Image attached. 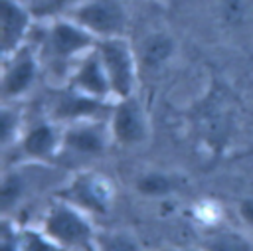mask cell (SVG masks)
<instances>
[{"instance_id":"9a60e30c","label":"cell","mask_w":253,"mask_h":251,"mask_svg":"<svg viewBox=\"0 0 253 251\" xmlns=\"http://www.w3.org/2000/svg\"><path fill=\"white\" fill-rule=\"evenodd\" d=\"M219 8L221 18L231 26H237L247 18V0H221Z\"/></svg>"},{"instance_id":"44dd1931","label":"cell","mask_w":253,"mask_h":251,"mask_svg":"<svg viewBox=\"0 0 253 251\" xmlns=\"http://www.w3.org/2000/svg\"><path fill=\"white\" fill-rule=\"evenodd\" d=\"M30 251H53L47 243H43L40 237H32V241H30Z\"/></svg>"},{"instance_id":"277c9868","label":"cell","mask_w":253,"mask_h":251,"mask_svg":"<svg viewBox=\"0 0 253 251\" xmlns=\"http://www.w3.org/2000/svg\"><path fill=\"white\" fill-rule=\"evenodd\" d=\"M34 12L22 0H2L0 4V45L2 55H8L28 43L36 24Z\"/></svg>"},{"instance_id":"30bf717a","label":"cell","mask_w":253,"mask_h":251,"mask_svg":"<svg viewBox=\"0 0 253 251\" xmlns=\"http://www.w3.org/2000/svg\"><path fill=\"white\" fill-rule=\"evenodd\" d=\"M101 109H103V101L87 97V95L71 89L69 93H65L57 99L55 115L59 119H81V117L95 115Z\"/></svg>"},{"instance_id":"6da1fadb","label":"cell","mask_w":253,"mask_h":251,"mask_svg":"<svg viewBox=\"0 0 253 251\" xmlns=\"http://www.w3.org/2000/svg\"><path fill=\"white\" fill-rule=\"evenodd\" d=\"M97 45V40L83 30L69 16H57L45 20L43 32L40 36V49L55 67H73Z\"/></svg>"},{"instance_id":"4fadbf2b","label":"cell","mask_w":253,"mask_h":251,"mask_svg":"<svg viewBox=\"0 0 253 251\" xmlns=\"http://www.w3.org/2000/svg\"><path fill=\"white\" fill-rule=\"evenodd\" d=\"M75 190H77V200L79 202H83L85 206H89L93 209H101V211L105 209L109 192L99 180H91V178L81 180V182H77Z\"/></svg>"},{"instance_id":"7402d4cb","label":"cell","mask_w":253,"mask_h":251,"mask_svg":"<svg viewBox=\"0 0 253 251\" xmlns=\"http://www.w3.org/2000/svg\"><path fill=\"white\" fill-rule=\"evenodd\" d=\"M241 213L249 223H253V200H247L241 204Z\"/></svg>"},{"instance_id":"3957f363","label":"cell","mask_w":253,"mask_h":251,"mask_svg":"<svg viewBox=\"0 0 253 251\" xmlns=\"http://www.w3.org/2000/svg\"><path fill=\"white\" fill-rule=\"evenodd\" d=\"M97 51L107 69L113 95L119 99L130 97L136 81V53L126 36L99 40Z\"/></svg>"},{"instance_id":"52a82bcc","label":"cell","mask_w":253,"mask_h":251,"mask_svg":"<svg viewBox=\"0 0 253 251\" xmlns=\"http://www.w3.org/2000/svg\"><path fill=\"white\" fill-rule=\"evenodd\" d=\"M113 132L123 144H136L146 134L144 111L136 99L125 97L113 111Z\"/></svg>"},{"instance_id":"ffe728a7","label":"cell","mask_w":253,"mask_h":251,"mask_svg":"<svg viewBox=\"0 0 253 251\" xmlns=\"http://www.w3.org/2000/svg\"><path fill=\"white\" fill-rule=\"evenodd\" d=\"M213 251H245L239 237H219L213 243Z\"/></svg>"},{"instance_id":"5b68a950","label":"cell","mask_w":253,"mask_h":251,"mask_svg":"<svg viewBox=\"0 0 253 251\" xmlns=\"http://www.w3.org/2000/svg\"><path fill=\"white\" fill-rule=\"evenodd\" d=\"M71 89H75L87 97L99 99V101H105L109 95H113L111 81H109L107 69L103 65V59L97 51V45L73 67Z\"/></svg>"},{"instance_id":"9c48e42d","label":"cell","mask_w":253,"mask_h":251,"mask_svg":"<svg viewBox=\"0 0 253 251\" xmlns=\"http://www.w3.org/2000/svg\"><path fill=\"white\" fill-rule=\"evenodd\" d=\"M47 231L67 243H75V241H83L89 235V227L87 223L73 213L71 209L65 208H55L49 217H47Z\"/></svg>"},{"instance_id":"ac0fdd59","label":"cell","mask_w":253,"mask_h":251,"mask_svg":"<svg viewBox=\"0 0 253 251\" xmlns=\"http://www.w3.org/2000/svg\"><path fill=\"white\" fill-rule=\"evenodd\" d=\"M16 123H18L16 113L4 109V111H2V119H0V138H2V142H6V140L10 138L12 130L16 128Z\"/></svg>"},{"instance_id":"8fae6325","label":"cell","mask_w":253,"mask_h":251,"mask_svg":"<svg viewBox=\"0 0 253 251\" xmlns=\"http://www.w3.org/2000/svg\"><path fill=\"white\" fill-rule=\"evenodd\" d=\"M65 144L81 154H99L105 146L99 125H79L65 132Z\"/></svg>"},{"instance_id":"7c38bea8","label":"cell","mask_w":253,"mask_h":251,"mask_svg":"<svg viewBox=\"0 0 253 251\" xmlns=\"http://www.w3.org/2000/svg\"><path fill=\"white\" fill-rule=\"evenodd\" d=\"M55 142H57V136H55V130L51 125H38L34 126L26 138H24V148L28 154L32 156H47L53 148H55Z\"/></svg>"},{"instance_id":"e0dca14e","label":"cell","mask_w":253,"mask_h":251,"mask_svg":"<svg viewBox=\"0 0 253 251\" xmlns=\"http://www.w3.org/2000/svg\"><path fill=\"white\" fill-rule=\"evenodd\" d=\"M20 190H22V182L18 176H10L4 186H2V192H0V200H2V206L8 208L12 202H16V198L20 196Z\"/></svg>"},{"instance_id":"8992f818","label":"cell","mask_w":253,"mask_h":251,"mask_svg":"<svg viewBox=\"0 0 253 251\" xmlns=\"http://www.w3.org/2000/svg\"><path fill=\"white\" fill-rule=\"evenodd\" d=\"M4 79L2 89L6 97H20L26 93L38 75V55L30 45H22L20 49L4 55Z\"/></svg>"},{"instance_id":"7a4b0ae2","label":"cell","mask_w":253,"mask_h":251,"mask_svg":"<svg viewBox=\"0 0 253 251\" xmlns=\"http://www.w3.org/2000/svg\"><path fill=\"white\" fill-rule=\"evenodd\" d=\"M65 16L87 30L97 42L125 36L128 26V10L123 0H79Z\"/></svg>"},{"instance_id":"2e32d148","label":"cell","mask_w":253,"mask_h":251,"mask_svg":"<svg viewBox=\"0 0 253 251\" xmlns=\"http://www.w3.org/2000/svg\"><path fill=\"white\" fill-rule=\"evenodd\" d=\"M168 188H170V182L162 174H146L138 182V190L142 194H150V196H154V194H166Z\"/></svg>"},{"instance_id":"5bb4252c","label":"cell","mask_w":253,"mask_h":251,"mask_svg":"<svg viewBox=\"0 0 253 251\" xmlns=\"http://www.w3.org/2000/svg\"><path fill=\"white\" fill-rule=\"evenodd\" d=\"M38 20H49L65 16L79 0H22Z\"/></svg>"},{"instance_id":"d6986e66","label":"cell","mask_w":253,"mask_h":251,"mask_svg":"<svg viewBox=\"0 0 253 251\" xmlns=\"http://www.w3.org/2000/svg\"><path fill=\"white\" fill-rule=\"evenodd\" d=\"M103 251H136V245L128 237H109L103 243Z\"/></svg>"},{"instance_id":"ba28073f","label":"cell","mask_w":253,"mask_h":251,"mask_svg":"<svg viewBox=\"0 0 253 251\" xmlns=\"http://www.w3.org/2000/svg\"><path fill=\"white\" fill-rule=\"evenodd\" d=\"M176 53V40L166 30L148 32L138 45V59L146 69H158Z\"/></svg>"}]
</instances>
